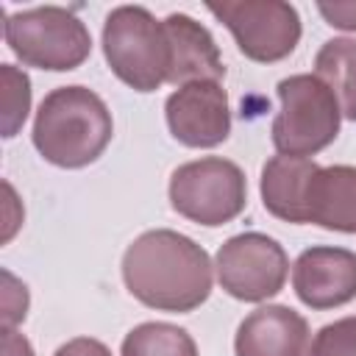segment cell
Returning <instances> with one entry per match:
<instances>
[{
	"label": "cell",
	"mask_w": 356,
	"mask_h": 356,
	"mask_svg": "<svg viewBox=\"0 0 356 356\" xmlns=\"http://www.w3.org/2000/svg\"><path fill=\"white\" fill-rule=\"evenodd\" d=\"M314 75L334 92L342 117L356 122V39L337 36L323 42L314 56Z\"/></svg>",
	"instance_id": "obj_15"
},
{
	"label": "cell",
	"mask_w": 356,
	"mask_h": 356,
	"mask_svg": "<svg viewBox=\"0 0 356 356\" xmlns=\"http://www.w3.org/2000/svg\"><path fill=\"white\" fill-rule=\"evenodd\" d=\"M317 11L331 28L356 31V3H317Z\"/></svg>",
	"instance_id": "obj_20"
},
{
	"label": "cell",
	"mask_w": 356,
	"mask_h": 356,
	"mask_svg": "<svg viewBox=\"0 0 356 356\" xmlns=\"http://www.w3.org/2000/svg\"><path fill=\"white\" fill-rule=\"evenodd\" d=\"M220 286L245 303L275 298L289 275V259L278 239L261 231H245L225 239L214 256Z\"/></svg>",
	"instance_id": "obj_7"
},
{
	"label": "cell",
	"mask_w": 356,
	"mask_h": 356,
	"mask_svg": "<svg viewBox=\"0 0 356 356\" xmlns=\"http://www.w3.org/2000/svg\"><path fill=\"white\" fill-rule=\"evenodd\" d=\"M53 356H111V350L92 337H75L70 342H64Z\"/></svg>",
	"instance_id": "obj_21"
},
{
	"label": "cell",
	"mask_w": 356,
	"mask_h": 356,
	"mask_svg": "<svg viewBox=\"0 0 356 356\" xmlns=\"http://www.w3.org/2000/svg\"><path fill=\"white\" fill-rule=\"evenodd\" d=\"M292 289L314 312L350 303L356 298V253L334 245L306 248L292 264Z\"/></svg>",
	"instance_id": "obj_10"
},
{
	"label": "cell",
	"mask_w": 356,
	"mask_h": 356,
	"mask_svg": "<svg viewBox=\"0 0 356 356\" xmlns=\"http://www.w3.org/2000/svg\"><path fill=\"white\" fill-rule=\"evenodd\" d=\"M234 36L239 53L259 64L286 58L303 33L300 14L284 0H236L206 6Z\"/></svg>",
	"instance_id": "obj_8"
},
{
	"label": "cell",
	"mask_w": 356,
	"mask_h": 356,
	"mask_svg": "<svg viewBox=\"0 0 356 356\" xmlns=\"http://www.w3.org/2000/svg\"><path fill=\"white\" fill-rule=\"evenodd\" d=\"M278 100L281 111L273 120L270 139L281 156H298L309 159L320 150H325L342 122L339 103L334 92L309 72L289 75L278 81Z\"/></svg>",
	"instance_id": "obj_5"
},
{
	"label": "cell",
	"mask_w": 356,
	"mask_h": 356,
	"mask_svg": "<svg viewBox=\"0 0 356 356\" xmlns=\"http://www.w3.org/2000/svg\"><path fill=\"white\" fill-rule=\"evenodd\" d=\"M164 117L170 134L186 147H217L231 134L228 95L220 81L178 86L164 103Z\"/></svg>",
	"instance_id": "obj_9"
},
{
	"label": "cell",
	"mask_w": 356,
	"mask_h": 356,
	"mask_svg": "<svg viewBox=\"0 0 356 356\" xmlns=\"http://www.w3.org/2000/svg\"><path fill=\"white\" fill-rule=\"evenodd\" d=\"M122 281L125 289L147 309L186 314L209 300L214 264L186 234L153 228L125 248Z\"/></svg>",
	"instance_id": "obj_1"
},
{
	"label": "cell",
	"mask_w": 356,
	"mask_h": 356,
	"mask_svg": "<svg viewBox=\"0 0 356 356\" xmlns=\"http://www.w3.org/2000/svg\"><path fill=\"white\" fill-rule=\"evenodd\" d=\"M248 203V181L239 164L203 156L186 161L170 175V206L189 222L217 228L236 220Z\"/></svg>",
	"instance_id": "obj_6"
},
{
	"label": "cell",
	"mask_w": 356,
	"mask_h": 356,
	"mask_svg": "<svg viewBox=\"0 0 356 356\" xmlns=\"http://www.w3.org/2000/svg\"><path fill=\"white\" fill-rule=\"evenodd\" d=\"M120 356H197V345L186 328L153 320L125 334Z\"/></svg>",
	"instance_id": "obj_16"
},
{
	"label": "cell",
	"mask_w": 356,
	"mask_h": 356,
	"mask_svg": "<svg viewBox=\"0 0 356 356\" xmlns=\"http://www.w3.org/2000/svg\"><path fill=\"white\" fill-rule=\"evenodd\" d=\"M3 36L25 64L47 72H70L92 53V33L81 17L61 6H36L6 14Z\"/></svg>",
	"instance_id": "obj_4"
},
{
	"label": "cell",
	"mask_w": 356,
	"mask_h": 356,
	"mask_svg": "<svg viewBox=\"0 0 356 356\" xmlns=\"http://www.w3.org/2000/svg\"><path fill=\"white\" fill-rule=\"evenodd\" d=\"M312 356H356V314L323 325L312 342Z\"/></svg>",
	"instance_id": "obj_18"
},
{
	"label": "cell",
	"mask_w": 356,
	"mask_h": 356,
	"mask_svg": "<svg viewBox=\"0 0 356 356\" xmlns=\"http://www.w3.org/2000/svg\"><path fill=\"white\" fill-rule=\"evenodd\" d=\"M3 281H6V292H3V325L6 328H14L28 314V289H25V284H17V278L11 273H3Z\"/></svg>",
	"instance_id": "obj_19"
},
{
	"label": "cell",
	"mask_w": 356,
	"mask_h": 356,
	"mask_svg": "<svg viewBox=\"0 0 356 356\" xmlns=\"http://www.w3.org/2000/svg\"><path fill=\"white\" fill-rule=\"evenodd\" d=\"M309 345L312 334L306 317L281 303L250 312L234 337L236 356H312Z\"/></svg>",
	"instance_id": "obj_11"
},
{
	"label": "cell",
	"mask_w": 356,
	"mask_h": 356,
	"mask_svg": "<svg viewBox=\"0 0 356 356\" xmlns=\"http://www.w3.org/2000/svg\"><path fill=\"white\" fill-rule=\"evenodd\" d=\"M3 356H33V348L25 334L3 325Z\"/></svg>",
	"instance_id": "obj_22"
},
{
	"label": "cell",
	"mask_w": 356,
	"mask_h": 356,
	"mask_svg": "<svg viewBox=\"0 0 356 356\" xmlns=\"http://www.w3.org/2000/svg\"><path fill=\"white\" fill-rule=\"evenodd\" d=\"M164 22L170 42V78L167 83L184 86L192 81H220L225 75L220 47L209 28L189 14H170Z\"/></svg>",
	"instance_id": "obj_12"
},
{
	"label": "cell",
	"mask_w": 356,
	"mask_h": 356,
	"mask_svg": "<svg viewBox=\"0 0 356 356\" xmlns=\"http://www.w3.org/2000/svg\"><path fill=\"white\" fill-rule=\"evenodd\" d=\"M317 167L320 164H314L312 159H298V156L278 153V156L267 159L261 167V181H259L264 209L284 222L303 225L306 222V217H303L306 186Z\"/></svg>",
	"instance_id": "obj_14"
},
{
	"label": "cell",
	"mask_w": 356,
	"mask_h": 356,
	"mask_svg": "<svg viewBox=\"0 0 356 356\" xmlns=\"http://www.w3.org/2000/svg\"><path fill=\"white\" fill-rule=\"evenodd\" d=\"M114 134L111 111L97 92L72 83L44 95L33 117V147L61 170H81L103 156Z\"/></svg>",
	"instance_id": "obj_2"
},
{
	"label": "cell",
	"mask_w": 356,
	"mask_h": 356,
	"mask_svg": "<svg viewBox=\"0 0 356 356\" xmlns=\"http://www.w3.org/2000/svg\"><path fill=\"white\" fill-rule=\"evenodd\" d=\"M103 56L111 72L136 92H156L170 78L164 22L145 6H117L103 22Z\"/></svg>",
	"instance_id": "obj_3"
},
{
	"label": "cell",
	"mask_w": 356,
	"mask_h": 356,
	"mask_svg": "<svg viewBox=\"0 0 356 356\" xmlns=\"http://www.w3.org/2000/svg\"><path fill=\"white\" fill-rule=\"evenodd\" d=\"M303 217L325 231L356 234V167H317L306 186Z\"/></svg>",
	"instance_id": "obj_13"
},
{
	"label": "cell",
	"mask_w": 356,
	"mask_h": 356,
	"mask_svg": "<svg viewBox=\"0 0 356 356\" xmlns=\"http://www.w3.org/2000/svg\"><path fill=\"white\" fill-rule=\"evenodd\" d=\"M3 78V136L11 139L31 111V81L14 64H0Z\"/></svg>",
	"instance_id": "obj_17"
}]
</instances>
